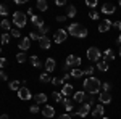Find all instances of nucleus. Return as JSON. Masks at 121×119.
Segmentation results:
<instances>
[{"mask_svg": "<svg viewBox=\"0 0 121 119\" xmlns=\"http://www.w3.org/2000/svg\"><path fill=\"white\" fill-rule=\"evenodd\" d=\"M82 87L84 90H87L89 93H92V95H97V93H100V89H102V82L97 79V77H86L82 82Z\"/></svg>", "mask_w": 121, "mask_h": 119, "instance_id": "1", "label": "nucleus"}, {"mask_svg": "<svg viewBox=\"0 0 121 119\" xmlns=\"http://www.w3.org/2000/svg\"><path fill=\"white\" fill-rule=\"evenodd\" d=\"M68 32H69V36L79 37V39H84V37H87V34H89V31L86 29V26L79 24V23L69 24V26H68Z\"/></svg>", "mask_w": 121, "mask_h": 119, "instance_id": "2", "label": "nucleus"}, {"mask_svg": "<svg viewBox=\"0 0 121 119\" xmlns=\"http://www.w3.org/2000/svg\"><path fill=\"white\" fill-rule=\"evenodd\" d=\"M13 24L16 26V29H21L26 26V13L23 11H15L13 13Z\"/></svg>", "mask_w": 121, "mask_h": 119, "instance_id": "3", "label": "nucleus"}, {"mask_svg": "<svg viewBox=\"0 0 121 119\" xmlns=\"http://www.w3.org/2000/svg\"><path fill=\"white\" fill-rule=\"evenodd\" d=\"M100 56H102V53H100V50L97 48V47H91V48H87V60L89 61H100Z\"/></svg>", "mask_w": 121, "mask_h": 119, "instance_id": "4", "label": "nucleus"}, {"mask_svg": "<svg viewBox=\"0 0 121 119\" xmlns=\"http://www.w3.org/2000/svg\"><path fill=\"white\" fill-rule=\"evenodd\" d=\"M66 36H68V31H65V29H58V31H55V34H53L55 44H63V42L66 40Z\"/></svg>", "mask_w": 121, "mask_h": 119, "instance_id": "5", "label": "nucleus"}, {"mask_svg": "<svg viewBox=\"0 0 121 119\" xmlns=\"http://www.w3.org/2000/svg\"><path fill=\"white\" fill-rule=\"evenodd\" d=\"M89 113H91V106H89V105H86V103H81L79 110L76 111L74 114H71V116H78V118H82L84 119V116H87Z\"/></svg>", "mask_w": 121, "mask_h": 119, "instance_id": "6", "label": "nucleus"}, {"mask_svg": "<svg viewBox=\"0 0 121 119\" xmlns=\"http://www.w3.org/2000/svg\"><path fill=\"white\" fill-rule=\"evenodd\" d=\"M65 64H68L69 68H76V66L81 64V58H79V56H74V55H68Z\"/></svg>", "mask_w": 121, "mask_h": 119, "instance_id": "7", "label": "nucleus"}, {"mask_svg": "<svg viewBox=\"0 0 121 119\" xmlns=\"http://www.w3.org/2000/svg\"><path fill=\"white\" fill-rule=\"evenodd\" d=\"M31 90L29 89H26V87H21L18 90V98L19 100H23V101H28V100H31Z\"/></svg>", "mask_w": 121, "mask_h": 119, "instance_id": "8", "label": "nucleus"}, {"mask_svg": "<svg viewBox=\"0 0 121 119\" xmlns=\"http://www.w3.org/2000/svg\"><path fill=\"white\" fill-rule=\"evenodd\" d=\"M42 116H45V119H52L55 116V108L50 106V105H45L42 108Z\"/></svg>", "mask_w": 121, "mask_h": 119, "instance_id": "9", "label": "nucleus"}, {"mask_svg": "<svg viewBox=\"0 0 121 119\" xmlns=\"http://www.w3.org/2000/svg\"><path fill=\"white\" fill-rule=\"evenodd\" d=\"M18 47H19V50H21V52L29 50V47H31V39H29V37H23V39L18 42Z\"/></svg>", "mask_w": 121, "mask_h": 119, "instance_id": "10", "label": "nucleus"}, {"mask_svg": "<svg viewBox=\"0 0 121 119\" xmlns=\"http://www.w3.org/2000/svg\"><path fill=\"white\" fill-rule=\"evenodd\" d=\"M91 113H92L94 118H100V116H103V113H105V108H103V105H95L92 110H91Z\"/></svg>", "mask_w": 121, "mask_h": 119, "instance_id": "11", "label": "nucleus"}, {"mask_svg": "<svg viewBox=\"0 0 121 119\" xmlns=\"http://www.w3.org/2000/svg\"><path fill=\"white\" fill-rule=\"evenodd\" d=\"M99 101H100V105H108V103H112V95H110V92H102V93L99 95Z\"/></svg>", "mask_w": 121, "mask_h": 119, "instance_id": "12", "label": "nucleus"}, {"mask_svg": "<svg viewBox=\"0 0 121 119\" xmlns=\"http://www.w3.org/2000/svg\"><path fill=\"white\" fill-rule=\"evenodd\" d=\"M115 10H116V7H115L113 3H103L102 5V13L107 15V16H108V15H113Z\"/></svg>", "mask_w": 121, "mask_h": 119, "instance_id": "13", "label": "nucleus"}, {"mask_svg": "<svg viewBox=\"0 0 121 119\" xmlns=\"http://www.w3.org/2000/svg\"><path fill=\"white\" fill-rule=\"evenodd\" d=\"M112 26H113L112 21H110V19H105V21H102V23L99 24V32H107Z\"/></svg>", "mask_w": 121, "mask_h": 119, "instance_id": "14", "label": "nucleus"}, {"mask_svg": "<svg viewBox=\"0 0 121 119\" xmlns=\"http://www.w3.org/2000/svg\"><path fill=\"white\" fill-rule=\"evenodd\" d=\"M44 66H45V71H47V73L55 71V60H53V58H47Z\"/></svg>", "mask_w": 121, "mask_h": 119, "instance_id": "15", "label": "nucleus"}, {"mask_svg": "<svg viewBox=\"0 0 121 119\" xmlns=\"http://www.w3.org/2000/svg\"><path fill=\"white\" fill-rule=\"evenodd\" d=\"M39 45L42 50H48L50 45H52V42H50V39L48 37H40V40H39Z\"/></svg>", "mask_w": 121, "mask_h": 119, "instance_id": "16", "label": "nucleus"}, {"mask_svg": "<svg viewBox=\"0 0 121 119\" xmlns=\"http://www.w3.org/2000/svg\"><path fill=\"white\" fill-rule=\"evenodd\" d=\"M97 68L102 71V73H107L108 71V61L103 58V60H100V61H97Z\"/></svg>", "mask_w": 121, "mask_h": 119, "instance_id": "17", "label": "nucleus"}, {"mask_svg": "<svg viewBox=\"0 0 121 119\" xmlns=\"http://www.w3.org/2000/svg\"><path fill=\"white\" fill-rule=\"evenodd\" d=\"M73 90H74V87H73V85L65 84V85H63V89H61V95H63V97H68V95H71V93H73Z\"/></svg>", "mask_w": 121, "mask_h": 119, "instance_id": "18", "label": "nucleus"}, {"mask_svg": "<svg viewBox=\"0 0 121 119\" xmlns=\"http://www.w3.org/2000/svg\"><path fill=\"white\" fill-rule=\"evenodd\" d=\"M34 101H36L37 105H44V103L47 101V95L45 93H37V95L34 97Z\"/></svg>", "mask_w": 121, "mask_h": 119, "instance_id": "19", "label": "nucleus"}, {"mask_svg": "<svg viewBox=\"0 0 121 119\" xmlns=\"http://www.w3.org/2000/svg\"><path fill=\"white\" fill-rule=\"evenodd\" d=\"M76 16V7L74 5H68L66 7V18H74Z\"/></svg>", "mask_w": 121, "mask_h": 119, "instance_id": "20", "label": "nucleus"}, {"mask_svg": "<svg viewBox=\"0 0 121 119\" xmlns=\"http://www.w3.org/2000/svg\"><path fill=\"white\" fill-rule=\"evenodd\" d=\"M31 23L36 26V28H40L42 24H44V21H42V18L40 16H37V15H32V18H31Z\"/></svg>", "mask_w": 121, "mask_h": 119, "instance_id": "21", "label": "nucleus"}, {"mask_svg": "<svg viewBox=\"0 0 121 119\" xmlns=\"http://www.w3.org/2000/svg\"><path fill=\"white\" fill-rule=\"evenodd\" d=\"M37 10L39 11H47V8H48V3H47V0H37Z\"/></svg>", "mask_w": 121, "mask_h": 119, "instance_id": "22", "label": "nucleus"}, {"mask_svg": "<svg viewBox=\"0 0 121 119\" xmlns=\"http://www.w3.org/2000/svg\"><path fill=\"white\" fill-rule=\"evenodd\" d=\"M69 74H71V77L79 79V77H82V69H79V68H73V69L69 71Z\"/></svg>", "mask_w": 121, "mask_h": 119, "instance_id": "23", "label": "nucleus"}, {"mask_svg": "<svg viewBox=\"0 0 121 119\" xmlns=\"http://www.w3.org/2000/svg\"><path fill=\"white\" fill-rule=\"evenodd\" d=\"M73 97H74V101H76V103H82V101H84V97H86V93H84L82 90H79V92H76Z\"/></svg>", "mask_w": 121, "mask_h": 119, "instance_id": "24", "label": "nucleus"}, {"mask_svg": "<svg viewBox=\"0 0 121 119\" xmlns=\"http://www.w3.org/2000/svg\"><path fill=\"white\" fill-rule=\"evenodd\" d=\"M47 32H48V26L47 24H42L40 28H37V34L40 37H47Z\"/></svg>", "mask_w": 121, "mask_h": 119, "instance_id": "25", "label": "nucleus"}, {"mask_svg": "<svg viewBox=\"0 0 121 119\" xmlns=\"http://www.w3.org/2000/svg\"><path fill=\"white\" fill-rule=\"evenodd\" d=\"M105 60L107 61H113L115 60V52H113L112 48H107L105 50Z\"/></svg>", "mask_w": 121, "mask_h": 119, "instance_id": "26", "label": "nucleus"}, {"mask_svg": "<svg viewBox=\"0 0 121 119\" xmlns=\"http://www.w3.org/2000/svg\"><path fill=\"white\" fill-rule=\"evenodd\" d=\"M94 101H95V95L89 93V95H86V97H84V101H82V103L89 105V106H92V103H94Z\"/></svg>", "mask_w": 121, "mask_h": 119, "instance_id": "27", "label": "nucleus"}, {"mask_svg": "<svg viewBox=\"0 0 121 119\" xmlns=\"http://www.w3.org/2000/svg\"><path fill=\"white\" fill-rule=\"evenodd\" d=\"M29 61H31V64H32L34 68H40V66H42L40 60H39V58H37L36 55H32V56H31V58H29Z\"/></svg>", "mask_w": 121, "mask_h": 119, "instance_id": "28", "label": "nucleus"}, {"mask_svg": "<svg viewBox=\"0 0 121 119\" xmlns=\"http://www.w3.org/2000/svg\"><path fill=\"white\" fill-rule=\"evenodd\" d=\"M39 81L44 82V84H48V82H52V77H50L47 73H42L40 76H39Z\"/></svg>", "mask_w": 121, "mask_h": 119, "instance_id": "29", "label": "nucleus"}, {"mask_svg": "<svg viewBox=\"0 0 121 119\" xmlns=\"http://www.w3.org/2000/svg\"><path fill=\"white\" fill-rule=\"evenodd\" d=\"M29 58H28V55L24 53V52H19L18 55H16V61L18 63H24V61H28Z\"/></svg>", "mask_w": 121, "mask_h": 119, "instance_id": "30", "label": "nucleus"}, {"mask_svg": "<svg viewBox=\"0 0 121 119\" xmlns=\"http://www.w3.org/2000/svg\"><path fill=\"white\" fill-rule=\"evenodd\" d=\"M63 103H65V108H66V111H69V113H71L74 106H73V103L69 101V98H68V97H63Z\"/></svg>", "mask_w": 121, "mask_h": 119, "instance_id": "31", "label": "nucleus"}, {"mask_svg": "<svg viewBox=\"0 0 121 119\" xmlns=\"http://www.w3.org/2000/svg\"><path fill=\"white\" fill-rule=\"evenodd\" d=\"M19 85H21L19 81H11V82H10V90H16V92H18L19 90Z\"/></svg>", "mask_w": 121, "mask_h": 119, "instance_id": "32", "label": "nucleus"}, {"mask_svg": "<svg viewBox=\"0 0 121 119\" xmlns=\"http://www.w3.org/2000/svg\"><path fill=\"white\" fill-rule=\"evenodd\" d=\"M92 74H94V66H87V68L82 69V76H89L91 77Z\"/></svg>", "mask_w": 121, "mask_h": 119, "instance_id": "33", "label": "nucleus"}, {"mask_svg": "<svg viewBox=\"0 0 121 119\" xmlns=\"http://www.w3.org/2000/svg\"><path fill=\"white\" fill-rule=\"evenodd\" d=\"M10 39H11V34H7V32H5V34H2V37H0V40H2V44H3V45H5V44H8Z\"/></svg>", "mask_w": 121, "mask_h": 119, "instance_id": "34", "label": "nucleus"}, {"mask_svg": "<svg viewBox=\"0 0 121 119\" xmlns=\"http://www.w3.org/2000/svg\"><path fill=\"white\" fill-rule=\"evenodd\" d=\"M52 98L58 103V101H63V95H61V93H58V92H53V93H52Z\"/></svg>", "mask_w": 121, "mask_h": 119, "instance_id": "35", "label": "nucleus"}, {"mask_svg": "<svg viewBox=\"0 0 121 119\" xmlns=\"http://www.w3.org/2000/svg\"><path fill=\"white\" fill-rule=\"evenodd\" d=\"M63 82H65L63 77H53V79H52V84H53V85H61Z\"/></svg>", "mask_w": 121, "mask_h": 119, "instance_id": "36", "label": "nucleus"}, {"mask_svg": "<svg viewBox=\"0 0 121 119\" xmlns=\"http://www.w3.org/2000/svg\"><path fill=\"white\" fill-rule=\"evenodd\" d=\"M29 111H31L32 114H37L39 111H40V108H39V105H37V103H34V105H32V106L29 108Z\"/></svg>", "mask_w": 121, "mask_h": 119, "instance_id": "37", "label": "nucleus"}, {"mask_svg": "<svg viewBox=\"0 0 121 119\" xmlns=\"http://www.w3.org/2000/svg\"><path fill=\"white\" fill-rule=\"evenodd\" d=\"M7 15H8L7 7H5V5H0V16H7Z\"/></svg>", "mask_w": 121, "mask_h": 119, "instance_id": "38", "label": "nucleus"}, {"mask_svg": "<svg viewBox=\"0 0 121 119\" xmlns=\"http://www.w3.org/2000/svg\"><path fill=\"white\" fill-rule=\"evenodd\" d=\"M10 34H11V37H21V32H19V29H11L10 31Z\"/></svg>", "mask_w": 121, "mask_h": 119, "instance_id": "39", "label": "nucleus"}, {"mask_svg": "<svg viewBox=\"0 0 121 119\" xmlns=\"http://www.w3.org/2000/svg\"><path fill=\"white\" fill-rule=\"evenodd\" d=\"M97 3H99L97 0H87V2H86V5H87V7H91V8H95V7H97Z\"/></svg>", "mask_w": 121, "mask_h": 119, "instance_id": "40", "label": "nucleus"}, {"mask_svg": "<svg viewBox=\"0 0 121 119\" xmlns=\"http://www.w3.org/2000/svg\"><path fill=\"white\" fill-rule=\"evenodd\" d=\"M29 39H31V40H40V36H39L37 32H31V34H29Z\"/></svg>", "mask_w": 121, "mask_h": 119, "instance_id": "41", "label": "nucleus"}, {"mask_svg": "<svg viewBox=\"0 0 121 119\" xmlns=\"http://www.w3.org/2000/svg\"><path fill=\"white\" fill-rule=\"evenodd\" d=\"M0 26H2V28L5 29V31H8V29H10V23L7 21V19H3V21L0 23Z\"/></svg>", "mask_w": 121, "mask_h": 119, "instance_id": "42", "label": "nucleus"}, {"mask_svg": "<svg viewBox=\"0 0 121 119\" xmlns=\"http://www.w3.org/2000/svg\"><path fill=\"white\" fill-rule=\"evenodd\" d=\"M102 89H103V92H110L112 90V84H108V82L102 84Z\"/></svg>", "mask_w": 121, "mask_h": 119, "instance_id": "43", "label": "nucleus"}, {"mask_svg": "<svg viewBox=\"0 0 121 119\" xmlns=\"http://www.w3.org/2000/svg\"><path fill=\"white\" fill-rule=\"evenodd\" d=\"M89 18L91 19H99V13H97L95 10H92V11L89 13Z\"/></svg>", "mask_w": 121, "mask_h": 119, "instance_id": "44", "label": "nucleus"}, {"mask_svg": "<svg viewBox=\"0 0 121 119\" xmlns=\"http://www.w3.org/2000/svg\"><path fill=\"white\" fill-rule=\"evenodd\" d=\"M66 15H58V16H56V21H58V23H65L66 21Z\"/></svg>", "mask_w": 121, "mask_h": 119, "instance_id": "45", "label": "nucleus"}, {"mask_svg": "<svg viewBox=\"0 0 121 119\" xmlns=\"http://www.w3.org/2000/svg\"><path fill=\"white\" fill-rule=\"evenodd\" d=\"M55 5H56V7H65L66 2H65V0H55Z\"/></svg>", "mask_w": 121, "mask_h": 119, "instance_id": "46", "label": "nucleus"}, {"mask_svg": "<svg viewBox=\"0 0 121 119\" xmlns=\"http://www.w3.org/2000/svg\"><path fill=\"white\" fill-rule=\"evenodd\" d=\"M113 28L118 29V31H121V21H115V23H113Z\"/></svg>", "mask_w": 121, "mask_h": 119, "instance_id": "47", "label": "nucleus"}, {"mask_svg": "<svg viewBox=\"0 0 121 119\" xmlns=\"http://www.w3.org/2000/svg\"><path fill=\"white\" fill-rule=\"evenodd\" d=\"M0 81H7V74L3 69H0Z\"/></svg>", "mask_w": 121, "mask_h": 119, "instance_id": "48", "label": "nucleus"}, {"mask_svg": "<svg viewBox=\"0 0 121 119\" xmlns=\"http://www.w3.org/2000/svg\"><path fill=\"white\" fill-rule=\"evenodd\" d=\"M5 66H7V60L5 58H0V69H3Z\"/></svg>", "mask_w": 121, "mask_h": 119, "instance_id": "49", "label": "nucleus"}, {"mask_svg": "<svg viewBox=\"0 0 121 119\" xmlns=\"http://www.w3.org/2000/svg\"><path fill=\"white\" fill-rule=\"evenodd\" d=\"M58 119H71V114H63V116H60Z\"/></svg>", "mask_w": 121, "mask_h": 119, "instance_id": "50", "label": "nucleus"}, {"mask_svg": "<svg viewBox=\"0 0 121 119\" xmlns=\"http://www.w3.org/2000/svg\"><path fill=\"white\" fill-rule=\"evenodd\" d=\"M116 44H118V45L121 47V32H120V36L116 37Z\"/></svg>", "mask_w": 121, "mask_h": 119, "instance_id": "51", "label": "nucleus"}, {"mask_svg": "<svg viewBox=\"0 0 121 119\" xmlns=\"http://www.w3.org/2000/svg\"><path fill=\"white\" fill-rule=\"evenodd\" d=\"M68 69H69V66H68V64H63V71H65V74L68 73Z\"/></svg>", "mask_w": 121, "mask_h": 119, "instance_id": "52", "label": "nucleus"}, {"mask_svg": "<svg viewBox=\"0 0 121 119\" xmlns=\"http://www.w3.org/2000/svg\"><path fill=\"white\" fill-rule=\"evenodd\" d=\"M26 13H28V15H31V18H32V13H34V10H32V8H29L28 11H26Z\"/></svg>", "mask_w": 121, "mask_h": 119, "instance_id": "53", "label": "nucleus"}, {"mask_svg": "<svg viewBox=\"0 0 121 119\" xmlns=\"http://www.w3.org/2000/svg\"><path fill=\"white\" fill-rule=\"evenodd\" d=\"M69 77H71V74H68V73H66L65 76H63V79H65V81H68V79H69Z\"/></svg>", "mask_w": 121, "mask_h": 119, "instance_id": "54", "label": "nucleus"}, {"mask_svg": "<svg viewBox=\"0 0 121 119\" xmlns=\"http://www.w3.org/2000/svg\"><path fill=\"white\" fill-rule=\"evenodd\" d=\"M0 119H8V114H2V116H0Z\"/></svg>", "mask_w": 121, "mask_h": 119, "instance_id": "55", "label": "nucleus"}, {"mask_svg": "<svg viewBox=\"0 0 121 119\" xmlns=\"http://www.w3.org/2000/svg\"><path fill=\"white\" fill-rule=\"evenodd\" d=\"M118 53H120V56H121V47H120V50H118Z\"/></svg>", "mask_w": 121, "mask_h": 119, "instance_id": "56", "label": "nucleus"}, {"mask_svg": "<svg viewBox=\"0 0 121 119\" xmlns=\"http://www.w3.org/2000/svg\"><path fill=\"white\" fill-rule=\"evenodd\" d=\"M102 119H108V118H105V116H103V118H102Z\"/></svg>", "mask_w": 121, "mask_h": 119, "instance_id": "57", "label": "nucleus"}, {"mask_svg": "<svg viewBox=\"0 0 121 119\" xmlns=\"http://www.w3.org/2000/svg\"><path fill=\"white\" fill-rule=\"evenodd\" d=\"M120 7H121V2H120Z\"/></svg>", "mask_w": 121, "mask_h": 119, "instance_id": "58", "label": "nucleus"}, {"mask_svg": "<svg viewBox=\"0 0 121 119\" xmlns=\"http://www.w3.org/2000/svg\"><path fill=\"white\" fill-rule=\"evenodd\" d=\"M78 119H82V118H78Z\"/></svg>", "mask_w": 121, "mask_h": 119, "instance_id": "59", "label": "nucleus"}]
</instances>
